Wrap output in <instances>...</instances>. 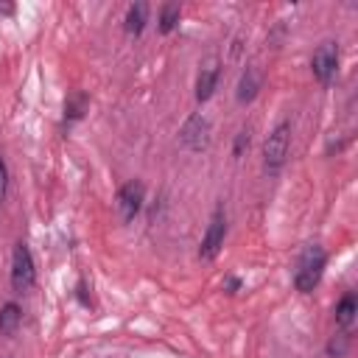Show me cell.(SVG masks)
I'll use <instances>...</instances> for the list:
<instances>
[{"mask_svg":"<svg viewBox=\"0 0 358 358\" xmlns=\"http://www.w3.org/2000/svg\"><path fill=\"white\" fill-rule=\"evenodd\" d=\"M324 263H327V255L319 243H308L296 260V271H294V285L296 291L302 294H310L319 280H322V271H324Z\"/></svg>","mask_w":358,"mask_h":358,"instance_id":"1","label":"cell"},{"mask_svg":"<svg viewBox=\"0 0 358 358\" xmlns=\"http://www.w3.org/2000/svg\"><path fill=\"white\" fill-rule=\"evenodd\" d=\"M288 145H291V123L280 120L263 143V165L268 173H277L282 168V162L288 157Z\"/></svg>","mask_w":358,"mask_h":358,"instance_id":"2","label":"cell"},{"mask_svg":"<svg viewBox=\"0 0 358 358\" xmlns=\"http://www.w3.org/2000/svg\"><path fill=\"white\" fill-rule=\"evenodd\" d=\"M36 282V268H34V257H31V249L20 241L11 252V288L14 291H31Z\"/></svg>","mask_w":358,"mask_h":358,"instance_id":"3","label":"cell"},{"mask_svg":"<svg viewBox=\"0 0 358 358\" xmlns=\"http://www.w3.org/2000/svg\"><path fill=\"white\" fill-rule=\"evenodd\" d=\"M224 235H227V213H224V207L218 204V207L213 210L210 224H207V232H204V238H201L199 257H201V260H213V257L221 252V246H224Z\"/></svg>","mask_w":358,"mask_h":358,"instance_id":"4","label":"cell"},{"mask_svg":"<svg viewBox=\"0 0 358 358\" xmlns=\"http://www.w3.org/2000/svg\"><path fill=\"white\" fill-rule=\"evenodd\" d=\"M310 70H313L316 81L330 84L336 78V70H338V45L336 42H322L310 56Z\"/></svg>","mask_w":358,"mask_h":358,"instance_id":"5","label":"cell"},{"mask_svg":"<svg viewBox=\"0 0 358 358\" xmlns=\"http://www.w3.org/2000/svg\"><path fill=\"white\" fill-rule=\"evenodd\" d=\"M182 143L190 148V151H201L210 145V120L204 115H190L179 131Z\"/></svg>","mask_w":358,"mask_h":358,"instance_id":"6","label":"cell"},{"mask_svg":"<svg viewBox=\"0 0 358 358\" xmlns=\"http://www.w3.org/2000/svg\"><path fill=\"white\" fill-rule=\"evenodd\" d=\"M143 196H145V187H143L140 182H126V185L117 190V213H120V218H123L126 224L134 221V215L140 213Z\"/></svg>","mask_w":358,"mask_h":358,"instance_id":"7","label":"cell"},{"mask_svg":"<svg viewBox=\"0 0 358 358\" xmlns=\"http://www.w3.org/2000/svg\"><path fill=\"white\" fill-rule=\"evenodd\" d=\"M215 81H218V59L210 56V59L201 62L199 76H196V101H199V103H204V101L213 95Z\"/></svg>","mask_w":358,"mask_h":358,"instance_id":"8","label":"cell"},{"mask_svg":"<svg viewBox=\"0 0 358 358\" xmlns=\"http://www.w3.org/2000/svg\"><path fill=\"white\" fill-rule=\"evenodd\" d=\"M257 90H260V73H257L255 67H246V70H243V76L238 78L235 98H238L241 103H249V101L257 95Z\"/></svg>","mask_w":358,"mask_h":358,"instance_id":"9","label":"cell"},{"mask_svg":"<svg viewBox=\"0 0 358 358\" xmlns=\"http://www.w3.org/2000/svg\"><path fill=\"white\" fill-rule=\"evenodd\" d=\"M355 313H358V299H355V294H344V296L338 299V305H336V324H338L341 330H350L352 322H355Z\"/></svg>","mask_w":358,"mask_h":358,"instance_id":"10","label":"cell"},{"mask_svg":"<svg viewBox=\"0 0 358 358\" xmlns=\"http://www.w3.org/2000/svg\"><path fill=\"white\" fill-rule=\"evenodd\" d=\"M22 322V310L17 302H6L0 308V336H14Z\"/></svg>","mask_w":358,"mask_h":358,"instance_id":"11","label":"cell"},{"mask_svg":"<svg viewBox=\"0 0 358 358\" xmlns=\"http://www.w3.org/2000/svg\"><path fill=\"white\" fill-rule=\"evenodd\" d=\"M145 14H148V6H145V3H131L129 11H126V20H123L126 34L137 36V34L145 28Z\"/></svg>","mask_w":358,"mask_h":358,"instance_id":"12","label":"cell"},{"mask_svg":"<svg viewBox=\"0 0 358 358\" xmlns=\"http://www.w3.org/2000/svg\"><path fill=\"white\" fill-rule=\"evenodd\" d=\"M179 3H165L162 8H159V31L162 34H171L176 25H179Z\"/></svg>","mask_w":358,"mask_h":358,"instance_id":"13","label":"cell"},{"mask_svg":"<svg viewBox=\"0 0 358 358\" xmlns=\"http://www.w3.org/2000/svg\"><path fill=\"white\" fill-rule=\"evenodd\" d=\"M84 106H87V98L78 92V95H73L67 103H64V115H67V120H78L81 115H84Z\"/></svg>","mask_w":358,"mask_h":358,"instance_id":"14","label":"cell"},{"mask_svg":"<svg viewBox=\"0 0 358 358\" xmlns=\"http://www.w3.org/2000/svg\"><path fill=\"white\" fill-rule=\"evenodd\" d=\"M347 352V333H338L336 338H330V344H327V355L330 358H341Z\"/></svg>","mask_w":358,"mask_h":358,"instance_id":"15","label":"cell"},{"mask_svg":"<svg viewBox=\"0 0 358 358\" xmlns=\"http://www.w3.org/2000/svg\"><path fill=\"white\" fill-rule=\"evenodd\" d=\"M243 148H249V129H241V131L235 134V145H232V154H235V157H241V154H243Z\"/></svg>","mask_w":358,"mask_h":358,"instance_id":"16","label":"cell"},{"mask_svg":"<svg viewBox=\"0 0 358 358\" xmlns=\"http://www.w3.org/2000/svg\"><path fill=\"white\" fill-rule=\"evenodd\" d=\"M6 187H8V171H6V162L0 157V201L6 199Z\"/></svg>","mask_w":358,"mask_h":358,"instance_id":"17","label":"cell"},{"mask_svg":"<svg viewBox=\"0 0 358 358\" xmlns=\"http://www.w3.org/2000/svg\"><path fill=\"white\" fill-rule=\"evenodd\" d=\"M224 288H227V294H235V291L241 288V280H238V277H229V280L224 282Z\"/></svg>","mask_w":358,"mask_h":358,"instance_id":"18","label":"cell"}]
</instances>
